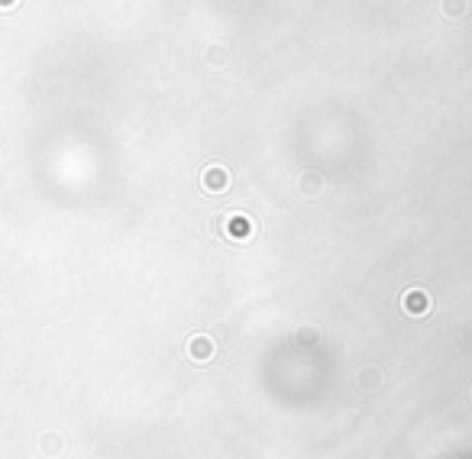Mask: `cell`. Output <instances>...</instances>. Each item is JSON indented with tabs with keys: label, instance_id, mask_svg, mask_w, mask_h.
Instances as JSON below:
<instances>
[{
	"label": "cell",
	"instance_id": "obj_1",
	"mask_svg": "<svg viewBox=\"0 0 472 459\" xmlns=\"http://www.w3.org/2000/svg\"><path fill=\"white\" fill-rule=\"evenodd\" d=\"M220 233L227 236L230 243H249L255 236V224H253V217L239 214V210H230L220 220Z\"/></svg>",
	"mask_w": 472,
	"mask_h": 459
},
{
	"label": "cell",
	"instance_id": "obj_2",
	"mask_svg": "<svg viewBox=\"0 0 472 459\" xmlns=\"http://www.w3.org/2000/svg\"><path fill=\"white\" fill-rule=\"evenodd\" d=\"M201 185H204V191H208V194H224V191L230 187L227 165H208V169H204V175H201Z\"/></svg>",
	"mask_w": 472,
	"mask_h": 459
},
{
	"label": "cell",
	"instance_id": "obj_3",
	"mask_svg": "<svg viewBox=\"0 0 472 459\" xmlns=\"http://www.w3.org/2000/svg\"><path fill=\"white\" fill-rule=\"evenodd\" d=\"M401 308H405V314H411V317H424L427 310H430V294H427L424 288L405 291V298H401Z\"/></svg>",
	"mask_w": 472,
	"mask_h": 459
},
{
	"label": "cell",
	"instance_id": "obj_4",
	"mask_svg": "<svg viewBox=\"0 0 472 459\" xmlns=\"http://www.w3.org/2000/svg\"><path fill=\"white\" fill-rule=\"evenodd\" d=\"M188 356L194 359V362H210L214 359V343H210V337H204V333H198V337L188 340Z\"/></svg>",
	"mask_w": 472,
	"mask_h": 459
},
{
	"label": "cell",
	"instance_id": "obj_5",
	"mask_svg": "<svg viewBox=\"0 0 472 459\" xmlns=\"http://www.w3.org/2000/svg\"><path fill=\"white\" fill-rule=\"evenodd\" d=\"M39 450L46 453V456H58V453L65 450V440H62V433H42V440H39Z\"/></svg>",
	"mask_w": 472,
	"mask_h": 459
},
{
	"label": "cell",
	"instance_id": "obj_6",
	"mask_svg": "<svg viewBox=\"0 0 472 459\" xmlns=\"http://www.w3.org/2000/svg\"><path fill=\"white\" fill-rule=\"evenodd\" d=\"M466 7H469L466 0H444V3H440V13H444L446 19H463Z\"/></svg>",
	"mask_w": 472,
	"mask_h": 459
},
{
	"label": "cell",
	"instance_id": "obj_7",
	"mask_svg": "<svg viewBox=\"0 0 472 459\" xmlns=\"http://www.w3.org/2000/svg\"><path fill=\"white\" fill-rule=\"evenodd\" d=\"M321 187H323V178H317V175H304V178H301V191L307 197H314Z\"/></svg>",
	"mask_w": 472,
	"mask_h": 459
},
{
	"label": "cell",
	"instance_id": "obj_8",
	"mask_svg": "<svg viewBox=\"0 0 472 459\" xmlns=\"http://www.w3.org/2000/svg\"><path fill=\"white\" fill-rule=\"evenodd\" d=\"M208 65L220 68V65H227V46H214L208 52Z\"/></svg>",
	"mask_w": 472,
	"mask_h": 459
},
{
	"label": "cell",
	"instance_id": "obj_9",
	"mask_svg": "<svg viewBox=\"0 0 472 459\" xmlns=\"http://www.w3.org/2000/svg\"><path fill=\"white\" fill-rule=\"evenodd\" d=\"M0 3H3V7H10V3H13V0H0Z\"/></svg>",
	"mask_w": 472,
	"mask_h": 459
}]
</instances>
